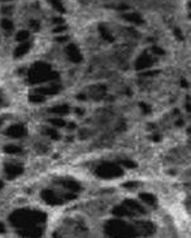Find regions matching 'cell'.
<instances>
[{"mask_svg": "<svg viewBox=\"0 0 191 238\" xmlns=\"http://www.w3.org/2000/svg\"><path fill=\"white\" fill-rule=\"evenodd\" d=\"M2 25H3V29H4V30H12V27H13V24L11 22V21L9 20H3L2 21Z\"/></svg>", "mask_w": 191, "mask_h": 238, "instance_id": "cell-2", "label": "cell"}, {"mask_svg": "<svg viewBox=\"0 0 191 238\" xmlns=\"http://www.w3.org/2000/svg\"><path fill=\"white\" fill-rule=\"evenodd\" d=\"M29 49V44L26 43V44H21L16 48V51H14V56H21V55H24L26 51Z\"/></svg>", "mask_w": 191, "mask_h": 238, "instance_id": "cell-1", "label": "cell"}, {"mask_svg": "<svg viewBox=\"0 0 191 238\" xmlns=\"http://www.w3.org/2000/svg\"><path fill=\"white\" fill-rule=\"evenodd\" d=\"M27 37H29V33L25 31V30H22V31H20V33L17 34V40H25Z\"/></svg>", "mask_w": 191, "mask_h": 238, "instance_id": "cell-3", "label": "cell"}]
</instances>
